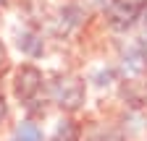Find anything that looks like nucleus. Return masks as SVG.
<instances>
[{
    "mask_svg": "<svg viewBox=\"0 0 147 141\" xmlns=\"http://www.w3.org/2000/svg\"><path fill=\"white\" fill-rule=\"evenodd\" d=\"M13 97L32 120H34V115H45V102H50L47 81L34 63H21L13 70Z\"/></svg>",
    "mask_w": 147,
    "mask_h": 141,
    "instance_id": "1",
    "label": "nucleus"
},
{
    "mask_svg": "<svg viewBox=\"0 0 147 141\" xmlns=\"http://www.w3.org/2000/svg\"><path fill=\"white\" fill-rule=\"evenodd\" d=\"M5 118H8V97H5L3 89H0V126L5 123Z\"/></svg>",
    "mask_w": 147,
    "mask_h": 141,
    "instance_id": "8",
    "label": "nucleus"
},
{
    "mask_svg": "<svg viewBox=\"0 0 147 141\" xmlns=\"http://www.w3.org/2000/svg\"><path fill=\"white\" fill-rule=\"evenodd\" d=\"M8 5V0H0V8H5Z\"/></svg>",
    "mask_w": 147,
    "mask_h": 141,
    "instance_id": "11",
    "label": "nucleus"
},
{
    "mask_svg": "<svg viewBox=\"0 0 147 141\" xmlns=\"http://www.w3.org/2000/svg\"><path fill=\"white\" fill-rule=\"evenodd\" d=\"M137 47H139V55H142V60H144V68H147V34L137 42Z\"/></svg>",
    "mask_w": 147,
    "mask_h": 141,
    "instance_id": "10",
    "label": "nucleus"
},
{
    "mask_svg": "<svg viewBox=\"0 0 147 141\" xmlns=\"http://www.w3.org/2000/svg\"><path fill=\"white\" fill-rule=\"evenodd\" d=\"M8 70V52L3 47V42H0V78H3V73Z\"/></svg>",
    "mask_w": 147,
    "mask_h": 141,
    "instance_id": "9",
    "label": "nucleus"
},
{
    "mask_svg": "<svg viewBox=\"0 0 147 141\" xmlns=\"http://www.w3.org/2000/svg\"><path fill=\"white\" fill-rule=\"evenodd\" d=\"M82 24V8L79 5H63L61 19H58V34H68Z\"/></svg>",
    "mask_w": 147,
    "mask_h": 141,
    "instance_id": "7",
    "label": "nucleus"
},
{
    "mask_svg": "<svg viewBox=\"0 0 147 141\" xmlns=\"http://www.w3.org/2000/svg\"><path fill=\"white\" fill-rule=\"evenodd\" d=\"M50 141H82V126L74 118H61V123L55 126Z\"/></svg>",
    "mask_w": 147,
    "mask_h": 141,
    "instance_id": "6",
    "label": "nucleus"
},
{
    "mask_svg": "<svg viewBox=\"0 0 147 141\" xmlns=\"http://www.w3.org/2000/svg\"><path fill=\"white\" fill-rule=\"evenodd\" d=\"M47 99L63 112H76L84 107L87 84L76 73H58L53 81H47Z\"/></svg>",
    "mask_w": 147,
    "mask_h": 141,
    "instance_id": "2",
    "label": "nucleus"
},
{
    "mask_svg": "<svg viewBox=\"0 0 147 141\" xmlns=\"http://www.w3.org/2000/svg\"><path fill=\"white\" fill-rule=\"evenodd\" d=\"M144 8H147L144 0H108L105 19H108L110 29H116V31H129V29H134V26L142 21Z\"/></svg>",
    "mask_w": 147,
    "mask_h": 141,
    "instance_id": "3",
    "label": "nucleus"
},
{
    "mask_svg": "<svg viewBox=\"0 0 147 141\" xmlns=\"http://www.w3.org/2000/svg\"><path fill=\"white\" fill-rule=\"evenodd\" d=\"M11 141H45V133H42L40 126H37V120L24 118V120L16 123V128L11 133Z\"/></svg>",
    "mask_w": 147,
    "mask_h": 141,
    "instance_id": "5",
    "label": "nucleus"
},
{
    "mask_svg": "<svg viewBox=\"0 0 147 141\" xmlns=\"http://www.w3.org/2000/svg\"><path fill=\"white\" fill-rule=\"evenodd\" d=\"M16 47L29 60H37V58H42V52H45V39H42V34L37 31V29L24 26L21 31L16 34Z\"/></svg>",
    "mask_w": 147,
    "mask_h": 141,
    "instance_id": "4",
    "label": "nucleus"
}]
</instances>
